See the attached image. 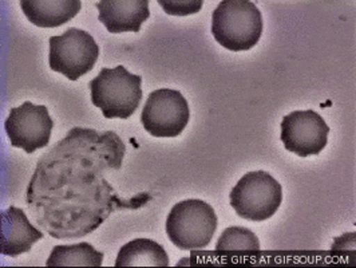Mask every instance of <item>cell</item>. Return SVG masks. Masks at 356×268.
I'll list each match as a JSON object with an SVG mask.
<instances>
[{
    "label": "cell",
    "mask_w": 356,
    "mask_h": 268,
    "mask_svg": "<svg viewBox=\"0 0 356 268\" xmlns=\"http://www.w3.org/2000/svg\"><path fill=\"white\" fill-rule=\"evenodd\" d=\"M4 127L14 148L33 155L50 143L54 121L47 107L27 101L10 110Z\"/></svg>",
    "instance_id": "ba28073f"
},
{
    "label": "cell",
    "mask_w": 356,
    "mask_h": 268,
    "mask_svg": "<svg viewBox=\"0 0 356 268\" xmlns=\"http://www.w3.org/2000/svg\"><path fill=\"white\" fill-rule=\"evenodd\" d=\"M115 267H169V256L157 242L134 239L121 247Z\"/></svg>",
    "instance_id": "4fadbf2b"
},
{
    "label": "cell",
    "mask_w": 356,
    "mask_h": 268,
    "mask_svg": "<svg viewBox=\"0 0 356 268\" xmlns=\"http://www.w3.org/2000/svg\"><path fill=\"white\" fill-rule=\"evenodd\" d=\"M330 127L314 110H296L282 121V141L299 157L318 156L328 143Z\"/></svg>",
    "instance_id": "9c48e42d"
},
{
    "label": "cell",
    "mask_w": 356,
    "mask_h": 268,
    "mask_svg": "<svg viewBox=\"0 0 356 268\" xmlns=\"http://www.w3.org/2000/svg\"><path fill=\"white\" fill-rule=\"evenodd\" d=\"M231 207L244 220L264 221L277 212L283 201V188L266 171L244 175L232 188Z\"/></svg>",
    "instance_id": "5b68a950"
},
{
    "label": "cell",
    "mask_w": 356,
    "mask_h": 268,
    "mask_svg": "<svg viewBox=\"0 0 356 268\" xmlns=\"http://www.w3.org/2000/svg\"><path fill=\"white\" fill-rule=\"evenodd\" d=\"M22 11L33 24L42 29H56L78 15L81 0H22Z\"/></svg>",
    "instance_id": "7c38bea8"
},
{
    "label": "cell",
    "mask_w": 356,
    "mask_h": 268,
    "mask_svg": "<svg viewBox=\"0 0 356 268\" xmlns=\"http://www.w3.org/2000/svg\"><path fill=\"white\" fill-rule=\"evenodd\" d=\"M159 4L169 15L185 17L189 14H196L202 8V0H159Z\"/></svg>",
    "instance_id": "2e32d148"
},
{
    "label": "cell",
    "mask_w": 356,
    "mask_h": 268,
    "mask_svg": "<svg viewBox=\"0 0 356 268\" xmlns=\"http://www.w3.org/2000/svg\"><path fill=\"white\" fill-rule=\"evenodd\" d=\"M260 10L248 0H222L212 14V34L218 45L231 52L253 49L263 34Z\"/></svg>",
    "instance_id": "7a4b0ae2"
},
{
    "label": "cell",
    "mask_w": 356,
    "mask_h": 268,
    "mask_svg": "<svg viewBox=\"0 0 356 268\" xmlns=\"http://www.w3.org/2000/svg\"><path fill=\"white\" fill-rule=\"evenodd\" d=\"M216 251L220 253H243L259 252V237L245 227H229L224 230L216 244Z\"/></svg>",
    "instance_id": "9a60e30c"
},
{
    "label": "cell",
    "mask_w": 356,
    "mask_h": 268,
    "mask_svg": "<svg viewBox=\"0 0 356 268\" xmlns=\"http://www.w3.org/2000/svg\"><path fill=\"white\" fill-rule=\"evenodd\" d=\"M126 146L115 132L72 127L38 161L27 187L30 214L55 239H78L94 232L114 211L138 210L147 194L121 198L106 180L120 171Z\"/></svg>",
    "instance_id": "6da1fadb"
},
{
    "label": "cell",
    "mask_w": 356,
    "mask_h": 268,
    "mask_svg": "<svg viewBox=\"0 0 356 268\" xmlns=\"http://www.w3.org/2000/svg\"><path fill=\"white\" fill-rule=\"evenodd\" d=\"M216 230L217 216L212 205L198 198L179 201L166 219V233L170 242L182 251L208 247Z\"/></svg>",
    "instance_id": "277c9868"
},
{
    "label": "cell",
    "mask_w": 356,
    "mask_h": 268,
    "mask_svg": "<svg viewBox=\"0 0 356 268\" xmlns=\"http://www.w3.org/2000/svg\"><path fill=\"white\" fill-rule=\"evenodd\" d=\"M104 252L95 250L90 243L72 246H55L47 262V267H101Z\"/></svg>",
    "instance_id": "5bb4252c"
},
{
    "label": "cell",
    "mask_w": 356,
    "mask_h": 268,
    "mask_svg": "<svg viewBox=\"0 0 356 268\" xmlns=\"http://www.w3.org/2000/svg\"><path fill=\"white\" fill-rule=\"evenodd\" d=\"M189 118L188 101L178 90L152 91L141 113L143 129L154 137H177L189 124Z\"/></svg>",
    "instance_id": "52a82bcc"
},
{
    "label": "cell",
    "mask_w": 356,
    "mask_h": 268,
    "mask_svg": "<svg viewBox=\"0 0 356 268\" xmlns=\"http://www.w3.org/2000/svg\"><path fill=\"white\" fill-rule=\"evenodd\" d=\"M43 239V232L35 228L26 212L11 205L0 214V251L3 255L15 258L31 250Z\"/></svg>",
    "instance_id": "30bf717a"
},
{
    "label": "cell",
    "mask_w": 356,
    "mask_h": 268,
    "mask_svg": "<svg viewBox=\"0 0 356 268\" xmlns=\"http://www.w3.org/2000/svg\"><path fill=\"white\" fill-rule=\"evenodd\" d=\"M99 22L111 34L138 33L150 18L147 0H101L97 3Z\"/></svg>",
    "instance_id": "8fae6325"
},
{
    "label": "cell",
    "mask_w": 356,
    "mask_h": 268,
    "mask_svg": "<svg viewBox=\"0 0 356 268\" xmlns=\"http://www.w3.org/2000/svg\"><path fill=\"white\" fill-rule=\"evenodd\" d=\"M143 77L131 74L122 65L104 68L90 82L91 102L107 120L130 118L143 101Z\"/></svg>",
    "instance_id": "3957f363"
},
{
    "label": "cell",
    "mask_w": 356,
    "mask_h": 268,
    "mask_svg": "<svg viewBox=\"0 0 356 268\" xmlns=\"http://www.w3.org/2000/svg\"><path fill=\"white\" fill-rule=\"evenodd\" d=\"M49 65L70 81H78L91 72L99 56V46L89 33L67 29L62 36L49 39Z\"/></svg>",
    "instance_id": "8992f818"
}]
</instances>
